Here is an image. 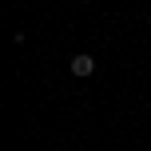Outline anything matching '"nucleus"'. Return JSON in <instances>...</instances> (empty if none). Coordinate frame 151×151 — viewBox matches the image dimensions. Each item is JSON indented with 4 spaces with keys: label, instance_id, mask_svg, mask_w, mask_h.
Instances as JSON below:
<instances>
[{
    "label": "nucleus",
    "instance_id": "f257e3e1",
    "mask_svg": "<svg viewBox=\"0 0 151 151\" xmlns=\"http://www.w3.org/2000/svg\"><path fill=\"white\" fill-rule=\"evenodd\" d=\"M96 72V56H72V76H80V80H88V76Z\"/></svg>",
    "mask_w": 151,
    "mask_h": 151
}]
</instances>
